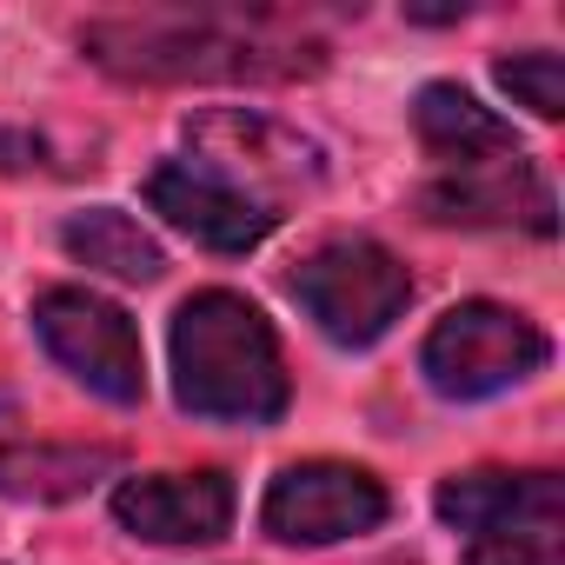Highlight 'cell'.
Wrapping results in <instances>:
<instances>
[{
  "mask_svg": "<svg viewBox=\"0 0 565 565\" xmlns=\"http://www.w3.org/2000/svg\"><path fill=\"white\" fill-rule=\"evenodd\" d=\"M61 246H67L87 273L127 279V287H147V279L167 273L160 239H153L140 220H127L120 206H87V213H74V220L61 226Z\"/></svg>",
  "mask_w": 565,
  "mask_h": 565,
  "instance_id": "14",
  "label": "cell"
},
{
  "mask_svg": "<svg viewBox=\"0 0 565 565\" xmlns=\"http://www.w3.org/2000/svg\"><path fill=\"white\" fill-rule=\"evenodd\" d=\"M173 399L193 419L233 426H273L287 413V360L253 300L213 287L173 313Z\"/></svg>",
  "mask_w": 565,
  "mask_h": 565,
  "instance_id": "1",
  "label": "cell"
},
{
  "mask_svg": "<svg viewBox=\"0 0 565 565\" xmlns=\"http://www.w3.org/2000/svg\"><path fill=\"white\" fill-rule=\"evenodd\" d=\"M100 472H114L107 446H41L14 433V413H0V499L61 505V499H81Z\"/></svg>",
  "mask_w": 565,
  "mask_h": 565,
  "instance_id": "12",
  "label": "cell"
},
{
  "mask_svg": "<svg viewBox=\"0 0 565 565\" xmlns=\"http://www.w3.org/2000/svg\"><path fill=\"white\" fill-rule=\"evenodd\" d=\"M186 140L206 153L200 167L220 173L226 186L253 180V186H273V193H300V186H313V180L327 173L313 140H300L294 127H279V120H266V114H246V107L186 120ZM239 193H246V186H239ZM259 206H266V200H259Z\"/></svg>",
  "mask_w": 565,
  "mask_h": 565,
  "instance_id": "7",
  "label": "cell"
},
{
  "mask_svg": "<svg viewBox=\"0 0 565 565\" xmlns=\"http://www.w3.org/2000/svg\"><path fill=\"white\" fill-rule=\"evenodd\" d=\"M459 565H565L558 532H479Z\"/></svg>",
  "mask_w": 565,
  "mask_h": 565,
  "instance_id": "16",
  "label": "cell"
},
{
  "mask_svg": "<svg viewBox=\"0 0 565 565\" xmlns=\"http://www.w3.org/2000/svg\"><path fill=\"white\" fill-rule=\"evenodd\" d=\"M406 14H413V21H459L466 8H406Z\"/></svg>",
  "mask_w": 565,
  "mask_h": 565,
  "instance_id": "17",
  "label": "cell"
},
{
  "mask_svg": "<svg viewBox=\"0 0 565 565\" xmlns=\"http://www.w3.org/2000/svg\"><path fill=\"white\" fill-rule=\"evenodd\" d=\"M499 87L512 94V107H532L539 120L565 114V61L558 54H512V61H499Z\"/></svg>",
  "mask_w": 565,
  "mask_h": 565,
  "instance_id": "15",
  "label": "cell"
},
{
  "mask_svg": "<svg viewBox=\"0 0 565 565\" xmlns=\"http://www.w3.org/2000/svg\"><path fill=\"white\" fill-rule=\"evenodd\" d=\"M81 47L127 81H294L320 74V41H279L259 28H226L220 14H167V21H94Z\"/></svg>",
  "mask_w": 565,
  "mask_h": 565,
  "instance_id": "2",
  "label": "cell"
},
{
  "mask_svg": "<svg viewBox=\"0 0 565 565\" xmlns=\"http://www.w3.org/2000/svg\"><path fill=\"white\" fill-rule=\"evenodd\" d=\"M419 206H426L433 220H446V226H532V233H552V226H558L545 180H539L519 153L479 160V167H446V173L419 193Z\"/></svg>",
  "mask_w": 565,
  "mask_h": 565,
  "instance_id": "10",
  "label": "cell"
},
{
  "mask_svg": "<svg viewBox=\"0 0 565 565\" xmlns=\"http://www.w3.org/2000/svg\"><path fill=\"white\" fill-rule=\"evenodd\" d=\"M413 127H419V147L439 160V173H446V167H479V160H505V153H519V134H512L492 107H479L466 87H452V81L419 87V100H413Z\"/></svg>",
  "mask_w": 565,
  "mask_h": 565,
  "instance_id": "13",
  "label": "cell"
},
{
  "mask_svg": "<svg viewBox=\"0 0 565 565\" xmlns=\"http://www.w3.org/2000/svg\"><path fill=\"white\" fill-rule=\"evenodd\" d=\"M34 333L87 393H100L114 406L147 399V353H140L134 320L114 300H100L87 287H47L34 300Z\"/></svg>",
  "mask_w": 565,
  "mask_h": 565,
  "instance_id": "5",
  "label": "cell"
},
{
  "mask_svg": "<svg viewBox=\"0 0 565 565\" xmlns=\"http://www.w3.org/2000/svg\"><path fill=\"white\" fill-rule=\"evenodd\" d=\"M147 206L167 220V226H180L193 246H206V253H253L266 233H273V206H259L253 193H239V186H226L220 173H206L200 160H167V167H153L147 173Z\"/></svg>",
  "mask_w": 565,
  "mask_h": 565,
  "instance_id": "8",
  "label": "cell"
},
{
  "mask_svg": "<svg viewBox=\"0 0 565 565\" xmlns=\"http://www.w3.org/2000/svg\"><path fill=\"white\" fill-rule=\"evenodd\" d=\"M439 519L459 532H558L565 492L558 472H452L439 479Z\"/></svg>",
  "mask_w": 565,
  "mask_h": 565,
  "instance_id": "11",
  "label": "cell"
},
{
  "mask_svg": "<svg viewBox=\"0 0 565 565\" xmlns=\"http://www.w3.org/2000/svg\"><path fill=\"white\" fill-rule=\"evenodd\" d=\"M386 519V486L366 466H340V459H307L287 466L266 486L259 525L279 545H333V539H360Z\"/></svg>",
  "mask_w": 565,
  "mask_h": 565,
  "instance_id": "6",
  "label": "cell"
},
{
  "mask_svg": "<svg viewBox=\"0 0 565 565\" xmlns=\"http://www.w3.org/2000/svg\"><path fill=\"white\" fill-rule=\"evenodd\" d=\"M545 360H552V340L525 313L492 307V300L452 307L419 347V373L439 399H492V393L532 380Z\"/></svg>",
  "mask_w": 565,
  "mask_h": 565,
  "instance_id": "4",
  "label": "cell"
},
{
  "mask_svg": "<svg viewBox=\"0 0 565 565\" xmlns=\"http://www.w3.org/2000/svg\"><path fill=\"white\" fill-rule=\"evenodd\" d=\"M294 300L333 347H373L393 333V320L413 300V273L380 239H327L294 266Z\"/></svg>",
  "mask_w": 565,
  "mask_h": 565,
  "instance_id": "3",
  "label": "cell"
},
{
  "mask_svg": "<svg viewBox=\"0 0 565 565\" xmlns=\"http://www.w3.org/2000/svg\"><path fill=\"white\" fill-rule=\"evenodd\" d=\"M114 519L147 545H213L233 525L226 472H147L114 492Z\"/></svg>",
  "mask_w": 565,
  "mask_h": 565,
  "instance_id": "9",
  "label": "cell"
}]
</instances>
